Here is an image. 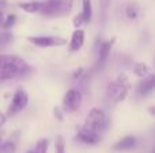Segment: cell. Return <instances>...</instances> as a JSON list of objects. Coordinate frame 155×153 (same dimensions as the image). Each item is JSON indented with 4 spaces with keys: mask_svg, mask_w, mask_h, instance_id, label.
I'll return each instance as SVG.
<instances>
[{
    "mask_svg": "<svg viewBox=\"0 0 155 153\" xmlns=\"http://www.w3.org/2000/svg\"><path fill=\"white\" fill-rule=\"evenodd\" d=\"M29 65L18 56H3L0 62V81L25 75Z\"/></svg>",
    "mask_w": 155,
    "mask_h": 153,
    "instance_id": "1",
    "label": "cell"
},
{
    "mask_svg": "<svg viewBox=\"0 0 155 153\" xmlns=\"http://www.w3.org/2000/svg\"><path fill=\"white\" fill-rule=\"evenodd\" d=\"M72 4L74 0H48L41 3L38 12L46 16H64L70 14Z\"/></svg>",
    "mask_w": 155,
    "mask_h": 153,
    "instance_id": "2",
    "label": "cell"
},
{
    "mask_svg": "<svg viewBox=\"0 0 155 153\" xmlns=\"http://www.w3.org/2000/svg\"><path fill=\"white\" fill-rule=\"evenodd\" d=\"M83 126L101 134V132H104L107 127V117L105 114V111L97 107L90 110V113L86 115L84 125Z\"/></svg>",
    "mask_w": 155,
    "mask_h": 153,
    "instance_id": "3",
    "label": "cell"
},
{
    "mask_svg": "<svg viewBox=\"0 0 155 153\" xmlns=\"http://www.w3.org/2000/svg\"><path fill=\"white\" fill-rule=\"evenodd\" d=\"M27 103H29V95H27L26 89L18 88L16 92L14 94V96H12L11 105H10L8 111H7V115L12 117V115H15V114H18L19 111L23 110V108L26 107Z\"/></svg>",
    "mask_w": 155,
    "mask_h": 153,
    "instance_id": "4",
    "label": "cell"
},
{
    "mask_svg": "<svg viewBox=\"0 0 155 153\" xmlns=\"http://www.w3.org/2000/svg\"><path fill=\"white\" fill-rule=\"evenodd\" d=\"M128 95V84L121 83V81H114V83L109 84L106 91L107 99L112 103H120Z\"/></svg>",
    "mask_w": 155,
    "mask_h": 153,
    "instance_id": "5",
    "label": "cell"
},
{
    "mask_svg": "<svg viewBox=\"0 0 155 153\" xmlns=\"http://www.w3.org/2000/svg\"><path fill=\"white\" fill-rule=\"evenodd\" d=\"M82 105V94L78 89L71 88L67 91V94L64 95L63 99V107L68 113H74L79 108V106Z\"/></svg>",
    "mask_w": 155,
    "mask_h": 153,
    "instance_id": "6",
    "label": "cell"
},
{
    "mask_svg": "<svg viewBox=\"0 0 155 153\" xmlns=\"http://www.w3.org/2000/svg\"><path fill=\"white\" fill-rule=\"evenodd\" d=\"M29 42L38 48H52V46H63L67 43L64 38L60 37H29Z\"/></svg>",
    "mask_w": 155,
    "mask_h": 153,
    "instance_id": "7",
    "label": "cell"
},
{
    "mask_svg": "<svg viewBox=\"0 0 155 153\" xmlns=\"http://www.w3.org/2000/svg\"><path fill=\"white\" fill-rule=\"evenodd\" d=\"M75 138H76V141L86 144V145H97V144L101 141V134L97 132H93V130L87 129V127H84V126H82L80 129H78Z\"/></svg>",
    "mask_w": 155,
    "mask_h": 153,
    "instance_id": "8",
    "label": "cell"
},
{
    "mask_svg": "<svg viewBox=\"0 0 155 153\" xmlns=\"http://www.w3.org/2000/svg\"><path fill=\"white\" fill-rule=\"evenodd\" d=\"M19 141V133L15 132L10 136L8 140H5L3 144H0V153H15L16 146Z\"/></svg>",
    "mask_w": 155,
    "mask_h": 153,
    "instance_id": "9",
    "label": "cell"
},
{
    "mask_svg": "<svg viewBox=\"0 0 155 153\" xmlns=\"http://www.w3.org/2000/svg\"><path fill=\"white\" fill-rule=\"evenodd\" d=\"M154 87H155V76L150 75V76H147V77H144V80H142L139 83V86H137V92L144 96V95H148L150 92H153Z\"/></svg>",
    "mask_w": 155,
    "mask_h": 153,
    "instance_id": "10",
    "label": "cell"
},
{
    "mask_svg": "<svg viewBox=\"0 0 155 153\" xmlns=\"http://www.w3.org/2000/svg\"><path fill=\"white\" fill-rule=\"evenodd\" d=\"M84 43V31L80 29H76L72 34L71 38V43H70V49L72 52H78Z\"/></svg>",
    "mask_w": 155,
    "mask_h": 153,
    "instance_id": "11",
    "label": "cell"
},
{
    "mask_svg": "<svg viewBox=\"0 0 155 153\" xmlns=\"http://www.w3.org/2000/svg\"><path fill=\"white\" fill-rule=\"evenodd\" d=\"M135 145H136V138L128 136V137H124L123 140L118 141V142L113 146V151H116V152L129 151V149H132Z\"/></svg>",
    "mask_w": 155,
    "mask_h": 153,
    "instance_id": "12",
    "label": "cell"
},
{
    "mask_svg": "<svg viewBox=\"0 0 155 153\" xmlns=\"http://www.w3.org/2000/svg\"><path fill=\"white\" fill-rule=\"evenodd\" d=\"M82 18L83 23H88L93 18V5H91V0H83V10H82Z\"/></svg>",
    "mask_w": 155,
    "mask_h": 153,
    "instance_id": "13",
    "label": "cell"
},
{
    "mask_svg": "<svg viewBox=\"0 0 155 153\" xmlns=\"http://www.w3.org/2000/svg\"><path fill=\"white\" fill-rule=\"evenodd\" d=\"M41 7V2H25V3H19V8L23 10L25 12L29 14H34L38 12Z\"/></svg>",
    "mask_w": 155,
    "mask_h": 153,
    "instance_id": "14",
    "label": "cell"
},
{
    "mask_svg": "<svg viewBox=\"0 0 155 153\" xmlns=\"http://www.w3.org/2000/svg\"><path fill=\"white\" fill-rule=\"evenodd\" d=\"M113 42H114V39L104 42L101 45V48H99V58H98L99 62H104L105 60L107 58V56H109V53H110V49H112V46H113Z\"/></svg>",
    "mask_w": 155,
    "mask_h": 153,
    "instance_id": "15",
    "label": "cell"
},
{
    "mask_svg": "<svg viewBox=\"0 0 155 153\" xmlns=\"http://www.w3.org/2000/svg\"><path fill=\"white\" fill-rule=\"evenodd\" d=\"M139 12H140V8H139L137 3H129L125 8V14L129 19H136Z\"/></svg>",
    "mask_w": 155,
    "mask_h": 153,
    "instance_id": "16",
    "label": "cell"
},
{
    "mask_svg": "<svg viewBox=\"0 0 155 153\" xmlns=\"http://www.w3.org/2000/svg\"><path fill=\"white\" fill-rule=\"evenodd\" d=\"M134 73L136 76H139V77H144V76H147L148 75L147 64H144V62H137V64L134 67Z\"/></svg>",
    "mask_w": 155,
    "mask_h": 153,
    "instance_id": "17",
    "label": "cell"
},
{
    "mask_svg": "<svg viewBox=\"0 0 155 153\" xmlns=\"http://www.w3.org/2000/svg\"><path fill=\"white\" fill-rule=\"evenodd\" d=\"M34 153H48V140L41 138V140L37 142Z\"/></svg>",
    "mask_w": 155,
    "mask_h": 153,
    "instance_id": "18",
    "label": "cell"
},
{
    "mask_svg": "<svg viewBox=\"0 0 155 153\" xmlns=\"http://www.w3.org/2000/svg\"><path fill=\"white\" fill-rule=\"evenodd\" d=\"M64 137L63 136H59L56 140V144H54V153H64Z\"/></svg>",
    "mask_w": 155,
    "mask_h": 153,
    "instance_id": "19",
    "label": "cell"
},
{
    "mask_svg": "<svg viewBox=\"0 0 155 153\" xmlns=\"http://www.w3.org/2000/svg\"><path fill=\"white\" fill-rule=\"evenodd\" d=\"M11 39H12V37H11L10 33H3V34H0V46L7 45Z\"/></svg>",
    "mask_w": 155,
    "mask_h": 153,
    "instance_id": "20",
    "label": "cell"
},
{
    "mask_svg": "<svg viewBox=\"0 0 155 153\" xmlns=\"http://www.w3.org/2000/svg\"><path fill=\"white\" fill-rule=\"evenodd\" d=\"M15 20H16V16H15V15H10L7 19H5V22H4V24H3V27H4V29H10V27L14 26Z\"/></svg>",
    "mask_w": 155,
    "mask_h": 153,
    "instance_id": "21",
    "label": "cell"
},
{
    "mask_svg": "<svg viewBox=\"0 0 155 153\" xmlns=\"http://www.w3.org/2000/svg\"><path fill=\"white\" fill-rule=\"evenodd\" d=\"M53 115H54V118H56L59 122H61L63 119H64V115H63V111H61V108H60V107H57V106L53 108Z\"/></svg>",
    "mask_w": 155,
    "mask_h": 153,
    "instance_id": "22",
    "label": "cell"
},
{
    "mask_svg": "<svg viewBox=\"0 0 155 153\" xmlns=\"http://www.w3.org/2000/svg\"><path fill=\"white\" fill-rule=\"evenodd\" d=\"M74 24H75V27L82 26V24H83V18H82V15H76V16H75V19H74Z\"/></svg>",
    "mask_w": 155,
    "mask_h": 153,
    "instance_id": "23",
    "label": "cell"
},
{
    "mask_svg": "<svg viewBox=\"0 0 155 153\" xmlns=\"http://www.w3.org/2000/svg\"><path fill=\"white\" fill-rule=\"evenodd\" d=\"M5 123V115L0 111V129H2V126Z\"/></svg>",
    "mask_w": 155,
    "mask_h": 153,
    "instance_id": "24",
    "label": "cell"
},
{
    "mask_svg": "<svg viewBox=\"0 0 155 153\" xmlns=\"http://www.w3.org/2000/svg\"><path fill=\"white\" fill-rule=\"evenodd\" d=\"M82 72H83V70H82V69L76 70V72H75V75H74V77H75V79H78V77H79V76H80V75H82Z\"/></svg>",
    "mask_w": 155,
    "mask_h": 153,
    "instance_id": "25",
    "label": "cell"
},
{
    "mask_svg": "<svg viewBox=\"0 0 155 153\" xmlns=\"http://www.w3.org/2000/svg\"><path fill=\"white\" fill-rule=\"evenodd\" d=\"M7 4V0H0V5H5Z\"/></svg>",
    "mask_w": 155,
    "mask_h": 153,
    "instance_id": "26",
    "label": "cell"
},
{
    "mask_svg": "<svg viewBox=\"0 0 155 153\" xmlns=\"http://www.w3.org/2000/svg\"><path fill=\"white\" fill-rule=\"evenodd\" d=\"M27 153H34V151H29V152H27Z\"/></svg>",
    "mask_w": 155,
    "mask_h": 153,
    "instance_id": "27",
    "label": "cell"
},
{
    "mask_svg": "<svg viewBox=\"0 0 155 153\" xmlns=\"http://www.w3.org/2000/svg\"><path fill=\"white\" fill-rule=\"evenodd\" d=\"M2 60H3V56H0V62H2Z\"/></svg>",
    "mask_w": 155,
    "mask_h": 153,
    "instance_id": "28",
    "label": "cell"
},
{
    "mask_svg": "<svg viewBox=\"0 0 155 153\" xmlns=\"http://www.w3.org/2000/svg\"><path fill=\"white\" fill-rule=\"evenodd\" d=\"M2 16H3V14H2V12H0V19H2Z\"/></svg>",
    "mask_w": 155,
    "mask_h": 153,
    "instance_id": "29",
    "label": "cell"
},
{
    "mask_svg": "<svg viewBox=\"0 0 155 153\" xmlns=\"http://www.w3.org/2000/svg\"><path fill=\"white\" fill-rule=\"evenodd\" d=\"M0 144H2V137H0Z\"/></svg>",
    "mask_w": 155,
    "mask_h": 153,
    "instance_id": "30",
    "label": "cell"
}]
</instances>
